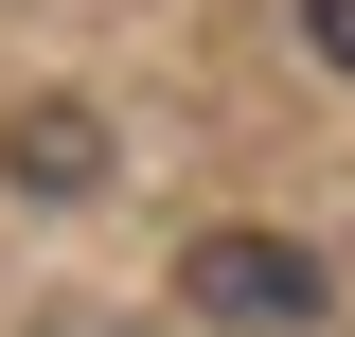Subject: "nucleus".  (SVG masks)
Masks as SVG:
<instances>
[{"label":"nucleus","instance_id":"f257e3e1","mask_svg":"<svg viewBox=\"0 0 355 337\" xmlns=\"http://www.w3.org/2000/svg\"><path fill=\"white\" fill-rule=\"evenodd\" d=\"M178 302H196V320L284 337V320H320V302H338V266H320L302 231H196V249H178Z\"/></svg>","mask_w":355,"mask_h":337},{"label":"nucleus","instance_id":"f03ea898","mask_svg":"<svg viewBox=\"0 0 355 337\" xmlns=\"http://www.w3.org/2000/svg\"><path fill=\"white\" fill-rule=\"evenodd\" d=\"M0 178H18V196H89V178H107V125L53 89V107H18V125H0Z\"/></svg>","mask_w":355,"mask_h":337},{"label":"nucleus","instance_id":"7ed1b4c3","mask_svg":"<svg viewBox=\"0 0 355 337\" xmlns=\"http://www.w3.org/2000/svg\"><path fill=\"white\" fill-rule=\"evenodd\" d=\"M302 53H320V71H355V0H302Z\"/></svg>","mask_w":355,"mask_h":337}]
</instances>
